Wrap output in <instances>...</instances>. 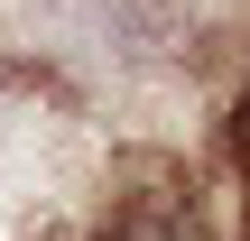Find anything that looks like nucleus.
I'll list each match as a JSON object with an SVG mask.
<instances>
[{"mask_svg":"<svg viewBox=\"0 0 250 241\" xmlns=\"http://www.w3.org/2000/svg\"><path fill=\"white\" fill-rule=\"evenodd\" d=\"M102 241H213V232H204L195 195H176V186H148V195H121V204L102 214Z\"/></svg>","mask_w":250,"mask_h":241,"instance_id":"nucleus-1","label":"nucleus"},{"mask_svg":"<svg viewBox=\"0 0 250 241\" xmlns=\"http://www.w3.org/2000/svg\"><path fill=\"white\" fill-rule=\"evenodd\" d=\"M232 139H241V186H250V93H241V121H232Z\"/></svg>","mask_w":250,"mask_h":241,"instance_id":"nucleus-2","label":"nucleus"}]
</instances>
